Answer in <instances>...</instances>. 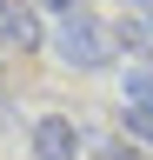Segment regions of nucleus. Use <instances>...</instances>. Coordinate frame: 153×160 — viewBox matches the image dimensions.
<instances>
[{"label":"nucleus","instance_id":"f257e3e1","mask_svg":"<svg viewBox=\"0 0 153 160\" xmlns=\"http://www.w3.org/2000/svg\"><path fill=\"white\" fill-rule=\"evenodd\" d=\"M53 47H60V60H67V67H107V53H113L93 13H67L60 27H53Z\"/></svg>","mask_w":153,"mask_h":160},{"label":"nucleus","instance_id":"f03ea898","mask_svg":"<svg viewBox=\"0 0 153 160\" xmlns=\"http://www.w3.org/2000/svg\"><path fill=\"white\" fill-rule=\"evenodd\" d=\"M33 153L40 160H80V127L67 113H40L33 120Z\"/></svg>","mask_w":153,"mask_h":160},{"label":"nucleus","instance_id":"7ed1b4c3","mask_svg":"<svg viewBox=\"0 0 153 160\" xmlns=\"http://www.w3.org/2000/svg\"><path fill=\"white\" fill-rule=\"evenodd\" d=\"M40 40V13L27 0H0V47H33Z\"/></svg>","mask_w":153,"mask_h":160},{"label":"nucleus","instance_id":"20e7f679","mask_svg":"<svg viewBox=\"0 0 153 160\" xmlns=\"http://www.w3.org/2000/svg\"><path fill=\"white\" fill-rule=\"evenodd\" d=\"M127 107H153V73H127Z\"/></svg>","mask_w":153,"mask_h":160},{"label":"nucleus","instance_id":"39448f33","mask_svg":"<svg viewBox=\"0 0 153 160\" xmlns=\"http://www.w3.org/2000/svg\"><path fill=\"white\" fill-rule=\"evenodd\" d=\"M127 133L153 147V107H127Z\"/></svg>","mask_w":153,"mask_h":160},{"label":"nucleus","instance_id":"423d86ee","mask_svg":"<svg viewBox=\"0 0 153 160\" xmlns=\"http://www.w3.org/2000/svg\"><path fill=\"white\" fill-rule=\"evenodd\" d=\"M100 160H140V153H127V147H107V153H100Z\"/></svg>","mask_w":153,"mask_h":160}]
</instances>
